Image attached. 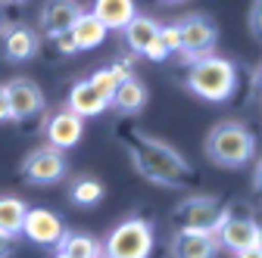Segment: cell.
Returning <instances> with one entry per match:
<instances>
[{
  "label": "cell",
  "mask_w": 262,
  "mask_h": 258,
  "mask_svg": "<svg viewBox=\"0 0 262 258\" xmlns=\"http://www.w3.org/2000/svg\"><path fill=\"white\" fill-rule=\"evenodd\" d=\"M56 258H66V255H59V252H56Z\"/></svg>",
  "instance_id": "obj_35"
},
{
  "label": "cell",
  "mask_w": 262,
  "mask_h": 258,
  "mask_svg": "<svg viewBox=\"0 0 262 258\" xmlns=\"http://www.w3.org/2000/svg\"><path fill=\"white\" fill-rule=\"evenodd\" d=\"M59 255H66V258H100L103 246L88 234H66L59 240Z\"/></svg>",
  "instance_id": "obj_21"
},
{
  "label": "cell",
  "mask_w": 262,
  "mask_h": 258,
  "mask_svg": "<svg viewBox=\"0 0 262 258\" xmlns=\"http://www.w3.org/2000/svg\"><path fill=\"white\" fill-rule=\"evenodd\" d=\"M53 44H56V50H59V53H66V56L78 53V47H75V41H72L69 31H66V35H56V38H53Z\"/></svg>",
  "instance_id": "obj_27"
},
{
  "label": "cell",
  "mask_w": 262,
  "mask_h": 258,
  "mask_svg": "<svg viewBox=\"0 0 262 258\" xmlns=\"http://www.w3.org/2000/svg\"><path fill=\"white\" fill-rule=\"evenodd\" d=\"M22 177L28 184H56L66 177V159L53 146H41L25 156L22 162Z\"/></svg>",
  "instance_id": "obj_8"
},
{
  "label": "cell",
  "mask_w": 262,
  "mask_h": 258,
  "mask_svg": "<svg viewBox=\"0 0 262 258\" xmlns=\"http://www.w3.org/2000/svg\"><path fill=\"white\" fill-rule=\"evenodd\" d=\"M222 202L215 196H187L184 202L175 205V227L178 230H203V234H215L222 224Z\"/></svg>",
  "instance_id": "obj_5"
},
{
  "label": "cell",
  "mask_w": 262,
  "mask_h": 258,
  "mask_svg": "<svg viewBox=\"0 0 262 258\" xmlns=\"http://www.w3.org/2000/svg\"><path fill=\"white\" fill-rule=\"evenodd\" d=\"M237 258H262V249H244V252H237Z\"/></svg>",
  "instance_id": "obj_31"
},
{
  "label": "cell",
  "mask_w": 262,
  "mask_h": 258,
  "mask_svg": "<svg viewBox=\"0 0 262 258\" xmlns=\"http://www.w3.org/2000/svg\"><path fill=\"white\" fill-rule=\"evenodd\" d=\"M234 87H237L234 62H228L222 56H200V59L190 62V69H187V90L196 93L200 100L225 103V100H231Z\"/></svg>",
  "instance_id": "obj_2"
},
{
  "label": "cell",
  "mask_w": 262,
  "mask_h": 258,
  "mask_svg": "<svg viewBox=\"0 0 262 258\" xmlns=\"http://www.w3.org/2000/svg\"><path fill=\"white\" fill-rule=\"evenodd\" d=\"M162 4H184V0H162Z\"/></svg>",
  "instance_id": "obj_33"
},
{
  "label": "cell",
  "mask_w": 262,
  "mask_h": 258,
  "mask_svg": "<svg viewBox=\"0 0 262 258\" xmlns=\"http://www.w3.org/2000/svg\"><path fill=\"white\" fill-rule=\"evenodd\" d=\"M100 258H103V255H100Z\"/></svg>",
  "instance_id": "obj_37"
},
{
  "label": "cell",
  "mask_w": 262,
  "mask_h": 258,
  "mask_svg": "<svg viewBox=\"0 0 262 258\" xmlns=\"http://www.w3.org/2000/svg\"><path fill=\"white\" fill-rule=\"evenodd\" d=\"M91 13L106 25V31H122L131 19L138 16L135 0H94Z\"/></svg>",
  "instance_id": "obj_16"
},
{
  "label": "cell",
  "mask_w": 262,
  "mask_h": 258,
  "mask_svg": "<svg viewBox=\"0 0 262 258\" xmlns=\"http://www.w3.org/2000/svg\"><path fill=\"white\" fill-rule=\"evenodd\" d=\"M13 4H16V0H13Z\"/></svg>",
  "instance_id": "obj_36"
},
{
  "label": "cell",
  "mask_w": 262,
  "mask_h": 258,
  "mask_svg": "<svg viewBox=\"0 0 262 258\" xmlns=\"http://www.w3.org/2000/svg\"><path fill=\"white\" fill-rule=\"evenodd\" d=\"M250 31H253V38L262 41V0H253V10H250Z\"/></svg>",
  "instance_id": "obj_26"
},
{
  "label": "cell",
  "mask_w": 262,
  "mask_h": 258,
  "mask_svg": "<svg viewBox=\"0 0 262 258\" xmlns=\"http://www.w3.org/2000/svg\"><path fill=\"white\" fill-rule=\"evenodd\" d=\"M159 41L166 44L169 53L181 50V35H178V25H159Z\"/></svg>",
  "instance_id": "obj_24"
},
{
  "label": "cell",
  "mask_w": 262,
  "mask_h": 258,
  "mask_svg": "<svg viewBox=\"0 0 262 258\" xmlns=\"http://www.w3.org/2000/svg\"><path fill=\"white\" fill-rule=\"evenodd\" d=\"M4 87H7V100H10V118H35L44 112V90L31 78L19 75L7 81Z\"/></svg>",
  "instance_id": "obj_9"
},
{
  "label": "cell",
  "mask_w": 262,
  "mask_h": 258,
  "mask_svg": "<svg viewBox=\"0 0 262 258\" xmlns=\"http://www.w3.org/2000/svg\"><path fill=\"white\" fill-rule=\"evenodd\" d=\"M141 56H147L150 62H162V59L169 56V50H166V44H162V41H159V35H156V38H153V41L147 44V50H144Z\"/></svg>",
  "instance_id": "obj_25"
},
{
  "label": "cell",
  "mask_w": 262,
  "mask_h": 258,
  "mask_svg": "<svg viewBox=\"0 0 262 258\" xmlns=\"http://www.w3.org/2000/svg\"><path fill=\"white\" fill-rule=\"evenodd\" d=\"M69 35H72V41H75V47L78 50H94V47H100L103 41H106V25L97 19L94 13H81L78 19H75V25L69 28Z\"/></svg>",
  "instance_id": "obj_18"
},
{
  "label": "cell",
  "mask_w": 262,
  "mask_h": 258,
  "mask_svg": "<svg viewBox=\"0 0 262 258\" xmlns=\"http://www.w3.org/2000/svg\"><path fill=\"white\" fill-rule=\"evenodd\" d=\"M81 13L84 10H81L78 0H47V4L41 7V31H44L47 38L66 35Z\"/></svg>",
  "instance_id": "obj_11"
},
{
  "label": "cell",
  "mask_w": 262,
  "mask_h": 258,
  "mask_svg": "<svg viewBox=\"0 0 262 258\" xmlns=\"http://www.w3.org/2000/svg\"><path fill=\"white\" fill-rule=\"evenodd\" d=\"M13 252H16V237L0 234V258H10Z\"/></svg>",
  "instance_id": "obj_28"
},
{
  "label": "cell",
  "mask_w": 262,
  "mask_h": 258,
  "mask_svg": "<svg viewBox=\"0 0 262 258\" xmlns=\"http://www.w3.org/2000/svg\"><path fill=\"white\" fill-rule=\"evenodd\" d=\"M10 118V100H7V87L0 84V121Z\"/></svg>",
  "instance_id": "obj_29"
},
{
  "label": "cell",
  "mask_w": 262,
  "mask_h": 258,
  "mask_svg": "<svg viewBox=\"0 0 262 258\" xmlns=\"http://www.w3.org/2000/svg\"><path fill=\"white\" fill-rule=\"evenodd\" d=\"M38 35L31 31L28 25H10L7 31H4V53H7V59H13V62H25V59H31L38 53Z\"/></svg>",
  "instance_id": "obj_15"
},
{
  "label": "cell",
  "mask_w": 262,
  "mask_h": 258,
  "mask_svg": "<svg viewBox=\"0 0 262 258\" xmlns=\"http://www.w3.org/2000/svg\"><path fill=\"white\" fill-rule=\"evenodd\" d=\"M69 199H72L75 205H97V202L103 199V184L97 180V177L81 174V177H75L72 187H69Z\"/></svg>",
  "instance_id": "obj_22"
},
{
  "label": "cell",
  "mask_w": 262,
  "mask_h": 258,
  "mask_svg": "<svg viewBox=\"0 0 262 258\" xmlns=\"http://www.w3.org/2000/svg\"><path fill=\"white\" fill-rule=\"evenodd\" d=\"M153 252V224L144 218H128L110 234L103 258H150Z\"/></svg>",
  "instance_id": "obj_4"
},
{
  "label": "cell",
  "mask_w": 262,
  "mask_h": 258,
  "mask_svg": "<svg viewBox=\"0 0 262 258\" xmlns=\"http://www.w3.org/2000/svg\"><path fill=\"white\" fill-rule=\"evenodd\" d=\"M178 35H181V50L178 53L193 62L200 56H212V47L219 41V28L206 16H187V19L178 22Z\"/></svg>",
  "instance_id": "obj_6"
},
{
  "label": "cell",
  "mask_w": 262,
  "mask_h": 258,
  "mask_svg": "<svg viewBox=\"0 0 262 258\" xmlns=\"http://www.w3.org/2000/svg\"><path fill=\"white\" fill-rule=\"evenodd\" d=\"M253 187H256V193L262 196V159H259V165H256V174H253Z\"/></svg>",
  "instance_id": "obj_30"
},
{
  "label": "cell",
  "mask_w": 262,
  "mask_h": 258,
  "mask_svg": "<svg viewBox=\"0 0 262 258\" xmlns=\"http://www.w3.org/2000/svg\"><path fill=\"white\" fill-rule=\"evenodd\" d=\"M259 93H262V72H259Z\"/></svg>",
  "instance_id": "obj_34"
},
{
  "label": "cell",
  "mask_w": 262,
  "mask_h": 258,
  "mask_svg": "<svg viewBox=\"0 0 262 258\" xmlns=\"http://www.w3.org/2000/svg\"><path fill=\"white\" fill-rule=\"evenodd\" d=\"M206 156L222 168H244L256 156V137L241 121H219L206 137Z\"/></svg>",
  "instance_id": "obj_3"
},
{
  "label": "cell",
  "mask_w": 262,
  "mask_h": 258,
  "mask_svg": "<svg viewBox=\"0 0 262 258\" xmlns=\"http://www.w3.org/2000/svg\"><path fill=\"white\" fill-rule=\"evenodd\" d=\"M125 75H131V72H125V69H119V66H110V69H97V72L88 78V84H91L97 93H103L106 100H110V96H113V90H116V84H119Z\"/></svg>",
  "instance_id": "obj_23"
},
{
  "label": "cell",
  "mask_w": 262,
  "mask_h": 258,
  "mask_svg": "<svg viewBox=\"0 0 262 258\" xmlns=\"http://www.w3.org/2000/svg\"><path fill=\"white\" fill-rule=\"evenodd\" d=\"M169 252L172 258H215L219 240L215 234H203V230H175Z\"/></svg>",
  "instance_id": "obj_12"
},
{
  "label": "cell",
  "mask_w": 262,
  "mask_h": 258,
  "mask_svg": "<svg viewBox=\"0 0 262 258\" xmlns=\"http://www.w3.org/2000/svg\"><path fill=\"white\" fill-rule=\"evenodd\" d=\"M66 109L84 121V118H94V115H103L110 109V100H106L103 93H97L88 81H78L69 90V106H66Z\"/></svg>",
  "instance_id": "obj_14"
},
{
  "label": "cell",
  "mask_w": 262,
  "mask_h": 258,
  "mask_svg": "<svg viewBox=\"0 0 262 258\" xmlns=\"http://www.w3.org/2000/svg\"><path fill=\"white\" fill-rule=\"evenodd\" d=\"M131 140H135L131 143V162H135V168L147 180L178 187V184H184L190 177V165L169 143H162L156 137H147V134H135Z\"/></svg>",
  "instance_id": "obj_1"
},
{
  "label": "cell",
  "mask_w": 262,
  "mask_h": 258,
  "mask_svg": "<svg viewBox=\"0 0 262 258\" xmlns=\"http://www.w3.org/2000/svg\"><path fill=\"white\" fill-rule=\"evenodd\" d=\"M122 31H125V41H128L131 53H144L147 44L159 35V25H156V19H150V16H135Z\"/></svg>",
  "instance_id": "obj_19"
},
{
  "label": "cell",
  "mask_w": 262,
  "mask_h": 258,
  "mask_svg": "<svg viewBox=\"0 0 262 258\" xmlns=\"http://www.w3.org/2000/svg\"><path fill=\"white\" fill-rule=\"evenodd\" d=\"M81 131H84V121L78 115H72L69 109H56L44 127V134H47V143L53 149H72L78 140H81Z\"/></svg>",
  "instance_id": "obj_13"
},
{
  "label": "cell",
  "mask_w": 262,
  "mask_h": 258,
  "mask_svg": "<svg viewBox=\"0 0 262 258\" xmlns=\"http://www.w3.org/2000/svg\"><path fill=\"white\" fill-rule=\"evenodd\" d=\"M144 103H147V87H144L135 75H125V78L116 84L113 96H110V106H116V109H119V112H125V115L141 112V109H144Z\"/></svg>",
  "instance_id": "obj_17"
},
{
  "label": "cell",
  "mask_w": 262,
  "mask_h": 258,
  "mask_svg": "<svg viewBox=\"0 0 262 258\" xmlns=\"http://www.w3.org/2000/svg\"><path fill=\"white\" fill-rule=\"evenodd\" d=\"M222 215H225V218H222L219 230H215L219 246L231 249L234 255L244 252V249H253V246H256V221H253L250 215H237L231 205H225Z\"/></svg>",
  "instance_id": "obj_7"
},
{
  "label": "cell",
  "mask_w": 262,
  "mask_h": 258,
  "mask_svg": "<svg viewBox=\"0 0 262 258\" xmlns=\"http://www.w3.org/2000/svg\"><path fill=\"white\" fill-rule=\"evenodd\" d=\"M25 215H28V205L19 196H0V234H7V237L22 234Z\"/></svg>",
  "instance_id": "obj_20"
},
{
  "label": "cell",
  "mask_w": 262,
  "mask_h": 258,
  "mask_svg": "<svg viewBox=\"0 0 262 258\" xmlns=\"http://www.w3.org/2000/svg\"><path fill=\"white\" fill-rule=\"evenodd\" d=\"M256 249H262V224H256Z\"/></svg>",
  "instance_id": "obj_32"
},
{
  "label": "cell",
  "mask_w": 262,
  "mask_h": 258,
  "mask_svg": "<svg viewBox=\"0 0 262 258\" xmlns=\"http://www.w3.org/2000/svg\"><path fill=\"white\" fill-rule=\"evenodd\" d=\"M22 234L38 246H59V240L66 237V224L50 209H28Z\"/></svg>",
  "instance_id": "obj_10"
}]
</instances>
